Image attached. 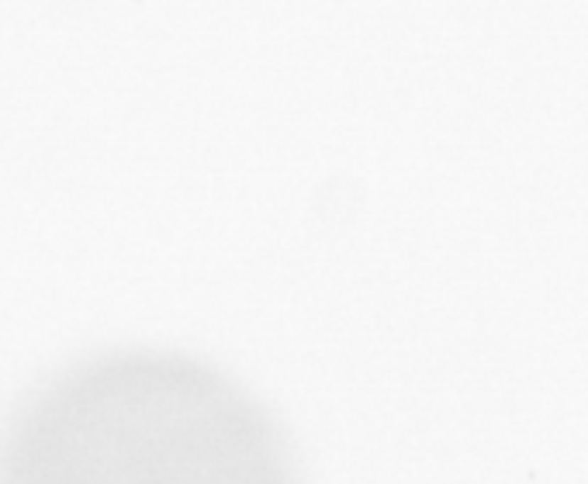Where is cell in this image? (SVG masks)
<instances>
[{
  "mask_svg": "<svg viewBox=\"0 0 588 484\" xmlns=\"http://www.w3.org/2000/svg\"><path fill=\"white\" fill-rule=\"evenodd\" d=\"M0 484H301L284 429L249 391L180 353H104L14 408Z\"/></svg>",
  "mask_w": 588,
  "mask_h": 484,
  "instance_id": "obj_1",
  "label": "cell"
}]
</instances>
